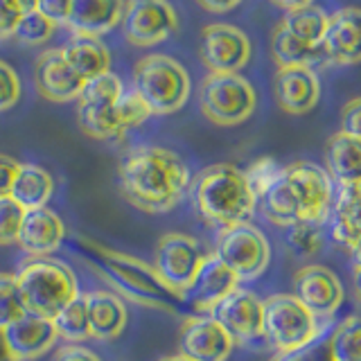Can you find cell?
<instances>
[{"mask_svg": "<svg viewBox=\"0 0 361 361\" xmlns=\"http://www.w3.org/2000/svg\"><path fill=\"white\" fill-rule=\"evenodd\" d=\"M120 192L133 208L163 214L176 208L190 185L188 165L172 149L156 145L133 147L118 165Z\"/></svg>", "mask_w": 361, "mask_h": 361, "instance_id": "obj_1", "label": "cell"}, {"mask_svg": "<svg viewBox=\"0 0 361 361\" xmlns=\"http://www.w3.org/2000/svg\"><path fill=\"white\" fill-rule=\"evenodd\" d=\"M77 244L82 246L88 264L116 289L113 293H120L142 307L178 314V302H183V298H178L163 285L152 264L95 240H88V237H79Z\"/></svg>", "mask_w": 361, "mask_h": 361, "instance_id": "obj_2", "label": "cell"}, {"mask_svg": "<svg viewBox=\"0 0 361 361\" xmlns=\"http://www.w3.org/2000/svg\"><path fill=\"white\" fill-rule=\"evenodd\" d=\"M192 199L201 217L219 228L248 221L257 208V197L244 169L231 163L201 169L192 180Z\"/></svg>", "mask_w": 361, "mask_h": 361, "instance_id": "obj_3", "label": "cell"}, {"mask_svg": "<svg viewBox=\"0 0 361 361\" xmlns=\"http://www.w3.org/2000/svg\"><path fill=\"white\" fill-rule=\"evenodd\" d=\"M14 276L25 312L41 316V319L52 321L68 302L79 296L73 269L59 259L34 257L23 264Z\"/></svg>", "mask_w": 361, "mask_h": 361, "instance_id": "obj_4", "label": "cell"}, {"mask_svg": "<svg viewBox=\"0 0 361 361\" xmlns=\"http://www.w3.org/2000/svg\"><path fill=\"white\" fill-rule=\"evenodd\" d=\"M133 90L152 116H172L190 97V75L167 54H149L133 68Z\"/></svg>", "mask_w": 361, "mask_h": 361, "instance_id": "obj_5", "label": "cell"}, {"mask_svg": "<svg viewBox=\"0 0 361 361\" xmlns=\"http://www.w3.org/2000/svg\"><path fill=\"white\" fill-rule=\"evenodd\" d=\"M262 336L278 355H289L323 336V325L293 293H274L262 300Z\"/></svg>", "mask_w": 361, "mask_h": 361, "instance_id": "obj_6", "label": "cell"}, {"mask_svg": "<svg viewBox=\"0 0 361 361\" xmlns=\"http://www.w3.org/2000/svg\"><path fill=\"white\" fill-rule=\"evenodd\" d=\"M199 106L217 127H237L255 113L257 95L240 73H210L201 82Z\"/></svg>", "mask_w": 361, "mask_h": 361, "instance_id": "obj_7", "label": "cell"}, {"mask_svg": "<svg viewBox=\"0 0 361 361\" xmlns=\"http://www.w3.org/2000/svg\"><path fill=\"white\" fill-rule=\"evenodd\" d=\"M206 255L197 237L165 233L154 251V271L169 291L185 300Z\"/></svg>", "mask_w": 361, "mask_h": 361, "instance_id": "obj_8", "label": "cell"}, {"mask_svg": "<svg viewBox=\"0 0 361 361\" xmlns=\"http://www.w3.org/2000/svg\"><path fill=\"white\" fill-rule=\"evenodd\" d=\"M214 255L231 269V274L240 282L257 280L259 276H264L271 262V248L267 237L251 221L221 228Z\"/></svg>", "mask_w": 361, "mask_h": 361, "instance_id": "obj_9", "label": "cell"}, {"mask_svg": "<svg viewBox=\"0 0 361 361\" xmlns=\"http://www.w3.org/2000/svg\"><path fill=\"white\" fill-rule=\"evenodd\" d=\"M122 32L135 48H152L174 37L178 14L169 0H124Z\"/></svg>", "mask_w": 361, "mask_h": 361, "instance_id": "obj_10", "label": "cell"}, {"mask_svg": "<svg viewBox=\"0 0 361 361\" xmlns=\"http://www.w3.org/2000/svg\"><path fill=\"white\" fill-rule=\"evenodd\" d=\"M287 183L293 190L298 210H300V224H316L321 226L327 221L332 212V178L316 163L310 161H296L289 165H282Z\"/></svg>", "mask_w": 361, "mask_h": 361, "instance_id": "obj_11", "label": "cell"}, {"mask_svg": "<svg viewBox=\"0 0 361 361\" xmlns=\"http://www.w3.org/2000/svg\"><path fill=\"white\" fill-rule=\"evenodd\" d=\"M199 56L210 73H240L251 61V41L240 27L212 23L201 30Z\"/></svg>", "mask_w": 361, "mask_h": 361, "instance_id": "obj_12", "label": "cell"}, {"mask_svg": "<svg viewBox=\"0 0 361 361\" xmlns=\"http://www.w3.org/2000/svg\"><path fill=\"white\" fill-rule=\"evenodd\" d=\"M293 296L316 319H332L341 310L345 291L332 269L323 264H305L293 274Z\"/></svg>", "mask_w": 361, "mask_h": 361, "instance_id": "obj_13", "label": "cell"}, {"mask_svg": "<svg viewBox=\"0 0 361 361\" xmlns=\"http://www.w3.org/2000/svg\"><path fill=\"white\" fill-rule=\"evenodd\" d=\"M235 350L228 332L208 314H190L180 321L178 355L190 361H226Z\"/></svg>", "mask_w": 361, "mask_h": 361, "instance_id": "obj_14", "label": "cell"}, {"mask_svg": "<svg viewBox=\"0 0 361 361\" xmlns=\"http://www.w3.org/2000/svg\"><path fill=\"white\" fill-rule=\"evenodd\" d=\"M208 316L228 332L235 345H246L255 338H262V300L248 289L237 287L214 305Z\"/></svg>", "mask_w": 361, "mask_h": 361, "instance_id": "obj_15", "label": "cell"}, {"mask_svg": "<svg viewBox=\"0 0 361 361\" xmlns=\"http://www.w3.org/2000/svg\"><path fill=\"white\" fill-rule=\"evenodd\" d=\"M84 84V79L77 77L73 68L66 63L61 48L41 52L34 63V86L41 97L54 104H68V102L79 99Z\"/></svg>", "mask_w": 361, "mask_h": 361, "instance_id": "obj_16", "label": "cell"}, {"mask_svg": "<svg viewBox=\"0 0 361 361\" xmlns=\"http://www.w3.org/2000/svg\"><path fill=\"white\" fill-rule=\"evenodd\" d=\"M359 18L357 7H343L327 14V27L321 39L325 66H353L359 61Z\"/></svg>", "mask_w": 361, "mask_h": 361, "instance_id": "obj_17", "label": "cell"}, {"mask_svg": "<svg viewBox=\"0 0 361 361\" xmlns=\"http://www.w3.org/2000/svg\"><path fill=\"white\" fill-rule=\"evenodd\" d=\"M278 106L289 116H305L321 99V79L312 68H278L274 77Z\"/></svg>", "mask_w": 361, "mask_h": 361, "instance_id": "obj_18", "label": "cell"}, {"mask_svg": "<svg viewBox=\"0 0 361 361\" xmlns=\"http://www.w3.org/2000/svg\"><path fill=\"white\" fill-rule=\"evenodd\" d=\"M66 240V226L54 210L37 208L25 210L18 228L16 244L32 257H48L59 251Z\"/></svg>", "mask_w": 361, "mask_h": 361, "instance_id": "obj_19", "label": "cell"}, {"mask_svg": "<svg viewBox=\"0 0 361 361\" xmlns=\"http://www.w3.org/2000/svg\"><path fill=\"white\" fill-rule=\"evenodd\" d=\"M7 348L14 361H34L48 355L59 341L56 330L50 319H41V316L25 314L16 323L3 330Z\"/></svg>", "mask_w": 361, "mask_h": 361, "instance_id": "obj_20", "label": "cell"}, {"mask_svg": "<svg viewBox=\"0 0 361 361\" xmlns=\"http://www.w3.org/2000/svg\"><path fill=\"white\" fill-rule=\"evenodd\" d=\"M86 316H88V334L99 341L118 338L129 323V312L118 293L97 289L84 293Z\"/></svg>", "mask_w": 361, "mask_h": 361, "instance_id": "obj_21", "label": "cell"}, {"mask_svg": "<svg viewBox=\"0 0 361 361\" xmlns=\"http://www.w3.org/2000/svg\"><path fill=\"white\" fill-rule=\"evenodd\" d=\"M124 0H73L66 27L77 37H95L111 32L122 20Z\"/></svg>", "mask_w": 361, "mask_h": 361, "instance_id": "obj_22", "label": "cell"}, {"mask_svg": "<svg viewBox=\"0 0 361 361\" xmlns=\"http://www.w3.org/2000/svg\"><path fill=\"white\" fill-rule=\"evenodd\" d=\"M237 287H240V280L231 274V269L214 253H208L195 278V285L190 289V293H195V302H192L195 312L210 314L214 305L221 302Z\"/></svg>", "mask_w": 361, "mask_h": 361, "instance_id": "obj_23", "label": "cell"}, {"mask_svg": "<svg viewBox=\"0 0 361 361\" xmlns=\"http://www.w3.org/2000/svg\"><path fill=\"white\" fill-rule=\"evenodd\" d=\"M359 201H361V190L359 183H345L338 185L336 197H332V237L345 246L353 257H359V242H361V231H359Z\"/></svg>", "mask_w": 361, "mask_h": 361, "instance_id": "obj_24", "label": "cell"}, {"mask_svg": "<svg viewBox=\"0 0 361 361\" xmlns=\"http://www.w3.org/2000/svg\"><path fill=\"white\" fill-rule=\"evenodd\" d=\"M61 54L66 63L73 68V73L82 77L84 82L111 71V52L104 41L95 37H77V34H73L61 48Z\"/></svg>", "mask_w": 361, "mask_h": 361, "instance_id": "obj_25", "label": "cell"}, {"mask_svg": "<svg viewBox=\"0 0 361 361\" xmlns=\"http://www.w3.org/2000/svg\"><path fill=\"white\" fill-rule=\"evenodd\" d=\"M325 172L338 185L359 183L361 176V138H353L343 131L330 135L325 145Z\"/></svg>", "mask_w": 361, "mask_h": 361, "instance_id": "obj_26", "label": "cell"}, {"mask_svg": "<svg viewBox=\"0 0 361 361\" xmlns=\"http://www.w3.org/2000/svg\"><path fill=\"white\" fill-rule=\"evenodd\" d=\"M9 197L14 199L23 210L45 208L54 197V178L48 169L34 163H20L14 185H11Z\"/></svg>", "mask_w": 361, "mask_h": 361, "instance_id": "obj_27", "label": "cell"}, {"mask_svg": "<svg viewBox=\"0 0 361 361\" xmlns=\"http://www.w3.org/2000/svg\"><path fill=\"white\" fill-rule=\"evenodd\" d=\"M257 201H259V206H262L264 217L271 224L282 226V228H289V226H293V224H300L298 203H296V197H293L291 185L287 183L285 174H282V167L276 174V178L257 195Z\"/></svg>", "mask_w": 361, "mask_h": 361, "instance_id": "obj_28", "label": "cell"}, {"mask_svg": "<svg viewBox=\"0 0 361 361\" xmlns=\"http://www.w3.org/2000/svg\"><path fill=\"white\" fill-rule=\"evenodd\" d=\"M271 56L278 68H314L325 66L321 45H305L280 25L271 32Z\"/></svg>", "mask_w": 361, "mask_h": 361, "instance_id": "obj_29", "label": "cell"}, {"mask_svg": "<svg viewBox=\"0 0 361 361\" xmlns=\"http://www.w3.org/2000/svg\"><path fill=\"white\" fill-rule=\"evenodd\" d=\"M280 25L300 43L319 45L323 39V32L327 27V14L319 5L298 7V9L287 11V14L280 18Z\"/></svg>", "mask_w": 361, "mask_h": 361, "instance_id": "obj_30", "label": "cell"}, {"mask_svg": "<svg viewBox=\"0 0 361 361\" xmlns=\"http://www.w3.org/2000/svg\"><path fill=\"white\" fill-rule=\"evenodd\" d=\"M52 325L56 330V336L63 338L66 343H82L86 338H90L84 296H77L73 302H68L52 319Z\"/></svg>", "mask_w": 361, "mask_h": 361, "instance_id": "obj_31", "label": "cell"}, {"mask_svg": "<svg viewBox=\"0 0 361 361\" xmlns=\"http://www.w3.org/2000/svg\"><path fill=\"white\" fill-rule=\"evenodd\" d=\"M359 334H361V321L357 314H350L336 325V330L332 336L327 338L330 341V353L332 361H361V343H359Z\"/></svg>", "mask_w": 361, "mask_h": 361, "instance_id": "obj_32", "label": "cell"}, {"mask_svg": "<svg viewBox=\"0 0 361 361\" xmlns=\"http://www.w3.org/2000/svg\"><path fill=\"white\" fill-rule=\"evenodd\" d=\"M122 79L118 75H113L111 71L88 79L84 84L82 93H79V104H86V106H113L122 95Z\"/></svg>", "mask_w": 361, "mask_h": 361, "instance_id": "obj_33", "label": "cell"}, {"mask_svg": "<svg viewBox=\"0 0 361 361\" xmlns=\"http://www.w3.org/2000/svg\"><path fill=\"white\" fill-rule=\"evenodd\" d=\"M25 305H23L20 291L14 274H0V330H5L11 323L23 319Z\"/></svg>", "mask_w": 361, "mask_h": 361, "instance_id": "obj_34", "label": "cell"}, {"mask_svg": "<svg viewBox=\"0 0 361 361\" xmlns=\"http://www.w3.org/2000/svg\"><path fill=\"white\" fill-rule=\"evenodd\" d=\"M54 30H56L54 23L48 20L43 14H39V11L34 9V11H30V14L20 16L16 32H14V37H11V39H16L18 43L34 48V45H41V43L48 41L54 34Z\"/></svg>", "mask_w": 361, "mask_h": 361, "instance_id": "obj_35", "label": "cell"}, {"mask_svg": "<svg viewBox=\"0 0 361 361\" xmlns=\"http://www.w3.org/2000/svg\"><path fill=\"white\" fill-rule=\"evenodd\" d=\"M323 237L321 226L316 224H293L287 233V248L296 257H312L321 251Z\"/></svg>", "mask_w": 361, "mask_h": 361, "instance_id": "obj_36", "label": "cell"}, {"mask_svg": "<svg viewBox=\"0 0 361 361\" xmlns=\"http://www.w3.org/2000/svg\"><path fill=\"white\" fill-rule=\"evenodd\" d=\"M116 116H118L122 131L127 133L129 129L140 127L152 113H149V109H147L145 102L138 97V93L131 88V90H122L120 99L116 102Z\"/></svg>", "mask_w": 361, "mask_h": 361, "instance_id": "obj_37", "label": "cell"}, {"mask_svg": "<svg viewBox=\"0 0 361 361\" xmlns=\"http://www.w3.org/2000/svg\"><path fill=\"white\" fill-rule=\"evenodd\" d=\"M23 214H25V210H23L11 197L0 199V246L16 244Z\"/></svg>", "mask_w": 361, "mask_h": 361, "instance_id": "obj_38", "label": "cell"}, {"mask_svg": "<svg viewBox=\"0 0 361 361\" xmlns=\"http://www.w3.org/2000/svg\"><path fill=\"white\" fill-rule=\"evenodd\" d=\"M20 99V79L18 73L7 61L0 59V113L14 109Z\"/></svg>", "mask_w": 361, "mask_h": 361, "instance_id": "obj_39", "label": "cell"}, {"mask_svg": "<svg viewBox=\"0 0 361 361\" xmlns=\"http://www.w3.org/2000/svg\"><path fill=\"white\" fill-rule=\"evenodd\" d=\"M280 167L282 165H278L274 158H259V161H255L251 167L246 169V178H248V183H251V188H253V192H255V197L262 192L271 180L276 178V174L280 172Z\"/></svg>", "mask_w": 361, "mask_h": 361, "instance_id": "obj_40", "label": "cell"}, {"mask_svg": "<svg viewBox=\"0 0 361 361\" xmlns=\"http://www.w3.org/2000/svg\"><path fill=\"white\" fill-rule=\"evenodd\" d=\"M271 361H332L330 341H327L325 336H319L307 348L296 350V353H289V355H278Z\"/></svg>", "mask_w": 361, "mask_h": 361, "instance_id": "obj_41", "label": "cell"}, {"mask_svg": "<svg viewBox=\"0 0 361 361\" xmlns=\"http://www.w3.org/2000/svg\"><path fill=\"white\" fill-rule=\"evenodd\" d=\"M71 7H73V0H37V11L48 20H52L56 27L66 25Z\"/></svg>", "mask_w": 361, "mask_h": 361, "instance_id": "obj_42", "label": "cell"}, {"mask_svg": "<svg viewBox=\"0 0 361 361\" xmlns=\"http://www.w3.org/2000/svg\"><path fill=\"white\" fill-rule=\"evenodd\" d=\"M361 99L359 97H353L343 104V111H341V131L353 135V138H361Z\"/></svg>", "mask_w": 361, "mask_h": 361, "instance_id": "obj_43", "label": "cell"}, {"mask_svg": "<svg viewBox=\"0 0 361 361\" xmlns=\"http://www.w3.org/2000/svg\"><path fill=\"white\" fill-rule=\"evenodd\" d=\"M54 361H102L97 353L79 343H66L54 353Z\"/></svg>", "mask_w": 361, "mask_h": 361, "instance_id": "obj_44", "label": "cell"}, {"mask_svg": "<svg viewBox=\"0 0 361 361\" xmlns=\"http://www.w3.org/2000/svg\"><path fill=\"white\" fill-rule=\"evenodd\" d=\"M18 167H20V163L16 161V158H11L7 154H0V199L9 197Z\"/></svg>", "mask_w": 361, "mask_h": 361, "instance_id": "obj_45", "label": "cell"}, {"mask_svg": "<svg viewBox=\"0 0 361 361\" xmlns=\"http://www.w3.org/2000/svg\"><path fill=\"white\" fill-rule=\"evenodd\" d=\"M18 20H20V14H16L5 0H0V41H7L14 37Z\"/></svg>", "mask_w": 361, "mask_h": 361, "instance_id": "obj_46", "label": "cell"}, {"mask_svg": "<svg viewBox=\"0 0 361 361\" xmlns=\"http://www.w3.org/2000/svg\"><path fill=\"white\" fill-rule=\"evenodd\" d=\"M197 3L206 11H212V14H226V11H231L240 5L242 0H197Z\"/></svg>", "mask_w": 361, "mask_h": 361, "instance_id": "obj_47", "label": "cell"}, {"mask_svg": "<svg viewBox=\"0 0 361 361\" xmlns=\"http://www.w3.org/2000/svg\"><path fill=\"white\" fill-rule=\"evenodd\" d=\"M5 3L20 16H25V14H30V11L37 9V0H5Z\"/></svg>", "mask_w": 361, "mask_h": 361, "instance_id": "obj_48", "label": "cell"}, {"mask_svg": "<svg viewBox=\"0 0 361 361\" xmlns=\"http://www.w3.org/2000/svg\"><path fill=\"white\" fill-rule=\"evenodd\" d=\"M278 7H282L285 11H291V9H298V7H307V5H314V0H274Z\"/></svg>", "mask_w": 361, "mask_h": 361, "instance_id": "obj_49", "label": "cell"}, {"mask_svg": "<svg viewBox=\"0 0 361 361\" xmlns=\"http://www.w3.org/2000/svg\"><path fill=\"white\" fill-rule=\"evenodd\" d=\"M0 361H14V357H11L9 348H7V341H5L3 330H0Z\"/></svg>", "mask_w": 361, "mask_h": 361, "instance_id": "obj_50", "label": "cell"}, {"mask_svg": "<svg viewBox=\"0 0 361 361\" xmlns=\"http://www.w3.org/2000/svg\"><path fill=\"white\" fill-rule=\"evenodd\" d=\"M161 361H190V359L180 357V355H172V357H165V359H161Z\"/></svg>", "mask_w": 361, "mask_h": 361, "instance_id": "obj_51", "label": "cell"}]
</instances>
